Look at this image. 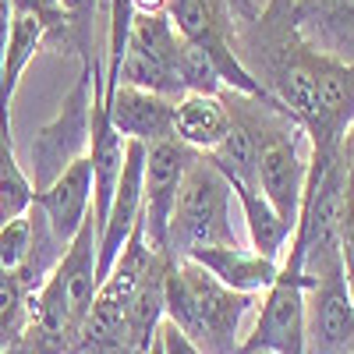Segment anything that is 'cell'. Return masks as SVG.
Wrapping results in <instances>:
<instances>
[{
    "label": "cell",
    "mask_w": 354,
    "mask_h": 354,
    "mask_svg": "<svg viewBox=\"0 0 354 354\" xmlns=\"http://www.w3.org/2000/svg\"><path fill=\"white\" fill-rule=\"evenodd\" d=\"M4 354H11V351H4Z\"/></svg>",
    "instance_id": "obj_22"
},
{
    "label": "cell",
    "mask_w": 354,
    "mask_h": 354,
    "mask_svg": "<svg viewBox=\"0 0 354 354\" xmlns=\"http://www.w3.org/2000/svg\"><path fill=\"white\" fill-rule=\"evenodd\" d=\"M25 326H28V290L15 277L0 273V354L11 344H18Z\"/></svg>",
    "instance_id": "obj_14"
},
{
    "label": "cell",
    "mask_w": 354,
    "mask_h": 354,
    "mask_svg": "<svg viewBox=\"0 0 354 354\" xmlns=\"http://www.w3.org/2000/svg\"><path fill=\"white\" fill-rule=\"evenodd\" d=\"M230 131V110L223 96L185 93L174 103V138L192 153H209Z\"/></svg>",
    "instance_id": "obj_10"
},
{
    "label": "cell",
    "mask_w": 354,
    "mask_h": 354,
    "mask_svg": "<svg viewBox=\"0 0 354 354\" xmlns=\"http://www.w3.org/2000/svg\"><path fill=\"white\" fill-rule=\"evenodd\" d=\"M36 202V185L15 156V135L0 131V227L25 216Z\"/></svg>",
    "instance_id": "obj_13"
},
{
    "label": "cell",
    "mask_w": 354,
    "mask_h": 354,
    "mask_svg": "<svg viewBox=\"0 0 354 354\" xmlns=\"http://www.w3.org/2000/svg\"><path fill=\"white\" fill-rule=\"evenodd\" d=\"M145 156H149V145L145 142H128L124 149V167H121V181H117L113 202L106 223L100 230V259H96V277L100 283L110 277L113 262L121 259L131 230L142 220V195H145Z\"/></svg>",
    "instance_id": "obj_6"
},
{
    "label": "cell",
    "mask_w": 354,
    "mask_h": 354,
    "mask_svg": "<svg viewBox=\"0 0 354 354\" xmlns=\"http://www.w3.org/2000/svg\"><path fill=\"white\" fill-rule=\"evenodd\" d=\"M315 333L326 347H347L354 340V301L340 262L315 277Z\"/></svg>",
    "instance_id": "obj_12"
},
{
    "label": "cell",
    "mask_w": 354,
    "mask_h": 354,
    "mask_svg": "<svg viewBox=\"0 0 354 354\" xmlns=\"http://www.w3.org/2000/svg\"><path fill=\"white\" fill-rule=\"evenodd\" d=\"M255 354H270V351H255Z\"/></svg>",
    "instance_id": "obj_21"
},
{
    "label": "cell",
    "mask_w": 354,
    "mask_h": 354,
    "mask_svg": "<svg viewBox=\"0 0 354 354\" xmlns=\"http://www.w3.org/2000/svg\"><path fill=\"white\" fill-rule=\"evenodd\" d=\"M192 262H198L205 273H213L223 287L238 290V294H266L277 277H280V262L266 259L255 248H241V245H223V248H198L188 255Z\"/></svg>",
    "instance_id": "obj_9"
},
{
    "label": "cell",
    "mask_w": 354,
    "mask_h": 354,
    "mask_svg": "<svg viewBox=\"0 0 354 354\" xmlns=\"http://www.w3.org/2000/svg\"><path fill=\"white\" fill-rule=\"evenodd\" d=\"M337 255L340 270L354 301V167L347 163V192H344V216H340V234H337Z\"/></svg>",
    "instance_id": "obj_15"
},
{
    "label": "cell",
    "mask_w": 354,
    "mask_h": 354,
    "mask_svg": "<svg viewBox=\"0 0 354 354\" xmlns=\"http://www.w3.org/2000/svg\"><path fill=\"white\" fill-rule=\"evenodd\" d=\"M167 4H170V0H131V8L138 15H163Z\"/></svg>",
    "instance_id": "obj_19"
},
{
    "label": "cell",
    "mask_w": 354,
    "mask_h": 354,
    "mask_svg": "<svg viewBox=\"0 0 354 354\" xmlns=\"http://www.w3.org/2000/svg\"><path fill=\"white\" fill-rule=\"evenodd\" d=\"M160 340H163V354H202L181 330L174 326V322L163 319V326H160Z\"/></svg>",
    "instance_id": "obj_16"
},
{
    "label": "cell",
    "mask_w": 354,
    "mask_h": 354,
    "mask_svg": "<svg viewBox=\"0 0 354 354\" xmlns=\"http://www.w3.org/2000/svg\"><path fill=\"white\" fill-rule=\"evenodd\" d=\"M11 25H15V4L11 0H0V85H4V57H8Z\"/></svg>",
    "instance_id": "obj_17"
},
{
    "label": "cell",
    "mask_w": 354,
    "mask_h": 354,
    "mask_svg": "<svg viewBox=\"0 0 354 354\" xmlns=\"http://www.w3.org/2000/svg\"><path fill=\"white\" fill-rule=\"evenodd\" d=\"M315 280L305 277V252L290 241V255L280 266L277 283L266 290L262 308L255 315L252 333L241 340L238 354H308V333H305V290H312Z\"/></svg>",
    "instance_id": "obj_3"
},
{
    "label": "cell",
    "mask_w": 354,
    "mask_h": 354,
    "mask_svg": "<svg viewBox=\"0 0 354 354\" xmlns=\"http://www.w3.org/2000/svg\"><path fill=\"white\" fill-rule=\"evenodd\" d=\"M192 156L195 153L188 149V145H181L177 138L149 145V156H145L142 227H145V245H149L156 255H167L177 192H181V181H185V170H188Z\"/></svg>",
    "instance_id": "obj_5"
},
{
    "label": "cell",
    "mask_w": 354,
    "mask_h": 354,
    "mask_svg": "<svg viewBox=\"0 0 354 354\" xmlns=\"http://www.w3.org/2000/svg\"><path fill=\"white\" fill-rule=\"evenodd\" d=\"M227 4V11H230V18H241V21H255L262 11L252 4V0H223Z\"/></svg>",
    "instance_id": "obj_18"
},
{
    "label": "cell",
    "mask_w": 354,
    "mask_h": 354,
    "mask_svg": "<svg viewBox=\"0 0 354 354\" xmlns=\"http://www.w3.org/2000/svg\"><path fill=\"white\" fill-rule=\"evenodd\" d=\"M167 270H170V259L156 255L149 262V270L142 273L135 294H131L128 340H131L135 354H149V344L156 340L163 319H167Z\"/></svg>",
    "instance_id": "obj_11"
},
{
    "label": "cell",
    "mask_w": 354,
    "mask_h": 354,
    "mask_svg": "<svg viewBox=\"0 0 354 354\" xmlns=\"http://www.w3.org/2000/svg\"><path fill=\"white\" fill-rule=\"evenodd\" d=\"M255 308L252 294L223 287L192 259H170L167 322H174L202 354H238L241 319Z\"/></svg>",
    "instance_id": "obj_1"
},
{
    "label": "cell",
    "mask_w": 354,
    "mask_h": 354,
    "mask_svg": "<svg viewBox=\"0 0 354 354\" xmlns=\"http://www.w3.org/2000/svg\"><path fill=\"white\" fill-rule=\"evenodd\" d=\"M149 354H163V340H160V333H156V340L149 344Z\"/></svg>",
    "instance_id": "obj_20"
},
{
    "label": "cell",
    "mask_w": 354,
    "mask_h": 354,
    "mask_svg": "<svg viewBox=\"0 0 354 354\" xmlns=\"http://www.w3.org/2000/svg\"><path fill=\"white\" fill-rule=\"evenodd\" d=\"M230 181L205 160L202 153L192 156L181 192H177L167 259H188L198 248H223L238 245V234L230 223Z\"/></svg>",
    "instance_id": "obj_2"
},
{
    "label": "cell",
    "mask_w": 354,
    "mask_h": 354,
    "mask_svg": "<svg viewBox=\"0 0 354 354\" xmlns=\"http://www.w3.org/2000/svg\"><path fill=\"white\" fill-rule=\"evenodd\" d=\"M103 100L110 110V124L117 128V135L128 142H170L174 138V103L167 96L145 93V88H131V85H110L103 82Z\"/></svg>",
    "instance_id": "obj_7"
},
{
    "label": "cell",
    "mask_w": 354,
    "mask_h": 354,
    "mask_svg": "<svg viewBox=\"0 0 354 354\" xmlns=\"http://www.w3.org/2000/svg\"><path fill=\"white\" fill-rule=\"evenodd\" d=\"M36 209L46 216L53 238L68 248L93 209V163H88V156L75 160L50 188L36 192Z\"/></svg>",
    "instance_id": "obj_8"
},
{
    "label": "cell",
    "mask_w": 354,
    "mask_h": 354,
    "mask_svg": "<svg viewBox=\"0 0 354 354\" xmlns=\"http://www.w3.org/2000/svg\"><path fill=\"white\" fill-rule=\"evenodd\" d=\"M88 142H93V57L82 61V75L75 88L61 100L53 121L43 124L32 138V177L36 192L50 188L75 160L88 156Z\"/></svg>",
    "instance_id": "obj_4"
}]
</instances>
